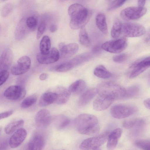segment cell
<instances>
[{
	"mask_svg": "<svg viewBox=\"0 0 150 150\" xmlns=\"http://www.w3.org/2000/svg\"><path fill=\"white\" fill-rule=\"evenodd\" d=\"M94 75L101 78L107 79L110 78L112 74L103 65H100L96 67L94 71Z\"/></svg>",
	"mask_w": 150,
	"mask_h": 150,
	"instance_id": "cell-27",
	"label": "cell"
},
{
	"mask_svg": "<svg viewBox=\"0 0 150 150\" xmlns=\"http://www.w3.org/2000/svg\"><path fill=\"white\" fill-rule=\"evenodd\" d=\"M57 30V26L54 24H52L51 25L50 27V30L52 33H54Z\"/></svg>",
	"mask_w": 150,
	"mask_h": 150,
	"instance_id": "cell-45",
	"label": "cell"
},
{
	"mask_svg": "<svg viewBox=\"0 0 150 150\" xmlns=\"http://www.w3.org/2000/svg\"><path fill=\"white\" fill-rule=\"evenodd\" d=\"M9 75V73L7 71H0V86L6 81Z\"/></svg>",
	"mask_w": 150,
	"mask_h": 150,
	"instance_id": "cell-42",
	"label": "cell"
},
{
	"mask_svg": "<svg viewBox=\"0 0 150 150\" xmlns=\"http://www.w3.org/2000/svg\"><path fill=\"white\" fill-rule=\"evenodd\" d=\"M60 54L57 49L54 47L50 50L48 53L43 54L41 53L38 54L36 59L38 62L42 64H49L57 62L59 59Z\"/></svg>",
	"mask_w": 150,
	"mask_h": 150,
	"instance_id": "cell-12",
	"label": "cell"
},
{
	"mask_svg": "<svg viewBox=\"0 0 150 150\" xmlns=\"http://www.w3.org/2000/svg\"><path fill=\"white\" fill-rule=\"evenodd\" d=\"M140 91V87L137 85H134L126 89V93L123 98H130L137 95Z\"/></svg>",
	"mask_w": 150,
	"mask_h": 150,
	"instance_id": "cell-32",
	"label": "cell"
},
{
	"mask_svg": "<svg viewBox=\"0 0 150 150\" xmlns=\"http://www.w3.org/2000/svg\"><path fill=\"white\" fill-rule=\"evenodd\" d=\"M13 58V53L10 49L7 48L3 51L0 56V71L8 70Z\"/></svg>",
	"mask_w": 150,
	"mask_h": 150,
	"instance_id": "cell-15",
	"label": "cell"
},
{
	"mask_svg": "<svg viewBox=\"0 0 150 150\" xmlns=\"http://www.w3.org/2000/svg\"><path fill=\"white\" fill-rule=\"evenodd\" d=\"M122 133V129L118 128L115 129L109 134L107 144V147L108 149L112 150L115 148Z\"/></svg>",
	"mask_w": 150,
	"mask_h": 150,
	"instance_id": "cell-18",
	"label": "cell"
},
{
	"mask_svg": "<svg viewBox=\"0 0 150 150\" xmlns=\"http://www.w3.org/2000/svg\"><path fill=\"white\" fill-rule=\"evenodd\" d=\"M56 93L57 98L55 103L59 104L66 103L69 99L71 93L68 89L62 86L57 88Z\"/></svg>",
	"mask_w": 150,
	"mask_h": 150,
	"instance_id": "cell-19",
	"label": "cell"
},
{
	"mask_svg": "<svg viewBox=\"0 0 150 150\" xmlns=\"http://www.w3.org/2000/svg\"><path fill=\"white\" fill-rule=\"evenodd\" d=\"M7 145V142H3L0 145V149H5V148H6Z\"/></svg>",
	"mask_w": 150,
	"mask_h": 150,
	"instance_id": "cell-48",
	"label": "cell"
},
{
	"mask_svg": "<svg viewBox=\"0 0 150 150\" xmlns=\"http://www.w3.org/2000/svg\"><path fill=\"white\" fill-rule=\"evenodd\" d=\"M75 122L78 131L81 134L94 136L99 132L100 127L98 119L93 115L81 114L76 117Z\"/></svg>",
	"mask_w": 150,
	"mask_h": 150,
	"instance_id": "cell-2",
	"label": "cell"
},
{
	"mask_svg": "<svg viewBox=\"0 0 150 150\" xmlns=\"http://www.w3.org/2000/svg\"><path fill=\"white\" fill-rule=\"evenodd\" d=\"M114 100L110 97L99 95L93 102V108L97 111L105 110L110 106Z\"/></svg>",
	"mask_w": 150,
	"mask_h": 150,
	"instance_id": "cell-16",
	"label": "cell"
},
{
	"mask_svg": "<svg viewBox=\"0 0 150 150\" xmlns=\"http://www.w3.org/2000/svg\"><path fill=\"white\" fill-rule=\"evenodd\" d=\"M146 8L144 7H129L123 10L120 13L121 17L126 21L138 19L146 12Z\"/></svg>",
	"mask_w": 150,
	"mask_h": 150,
	"instance_id": "cell-8",
	"label": "cell"
},
{
	"mask_svg": "<svg viewBox=\"0 0 150 150\" xmlns=\"http://www.w3.org/2000/svg\"><path fill=\"white\" fill-rule=\"evenodd\" d=\"M27 135L26 130L23 128L18 129L11 137L9 141V144L12 148H16L24 141Z\"/></svg>",
	"mask_w": 150,
	"mask_h": 150,
	"instance_id": "cell-14",
	"label": "cell"
},
{
	"mask_svg": "<svg viewBox=\"0 0 150 150\" xmlns=\"http://www.w3.org/2000/svg\"><path fill=\"white\" fill-rule=\"evenodd\" d=\"M45 144V139L40 134H34L32 137L28 144V148L30 150L42 149Z\"/></svg>",
	"mask_w": 150,
	"mask_h": 150,
	"instance_id": "cell-17",
	"label": "cell"
},
{
	"mask_svg": "<svg viewBox=\"0 0 150 150\" xmlns=\"http://www.w3.org/2000/svg\"><path fill=\"white\" fill-rule=\"evenodd\" d=\"M109 134L105 132L84 140L79 146L83 150L97 149L103 144L107 139Z\"/></svg>",
	"mask_w": 150,
	"mask_h": 150,
	"instance_id": "cell-6",
	"label": "cell"
},
{
	"mask_svg": "<svg viewBox=\"0 0 150 150\" xmlns=\"http://www.w3.org/2000/svg\"><path fill=\"white\" fill-rule=\"evenodd\" d=\"M25 19L26 25L29 29L33 30L35 28L37 24V21L35 17L29 16Z\"/></svg>",
	"mask_w": 150,
	"mask_h": 150,
	"instance_id": "cell-36",
	"label": "cell"
},
{
	"mask_svg": "<svg viewBox=\"0 0 150 150\" xmlns=\"http://www.w3.org/2000/svg\"><path fill=\"white\" fill-rule=\"evenodd\" d=\"M71 19L69 25L73 30L80 29L88 21L91 11L81 4H74L70 5L68 10Z\"/></svg>",
	"mask_w": 150,
	"mask_h": 150,
	"instance_id": "cell-1",
	"label": "cell"
},
{
	"mask_svg": "<svg viewBox=\"0 0 150 150\" xmlns=\"http://www.w3.org/2000/svg\"><path fill=\"white\" fill-rule=\"evenodd\" d=\"M135 146L142 149L150 150V141L148 139H138L135 141Z\"/></svg>",
	"mask_w": 150,
	"mask_h": 150,
	"instance_id": "cell-35",
	"label": "cell"
},
{
	"mask_svg": "<svg viewBox=\"0 0 150 150\" xmlns=\"http://www.w3.org/2000/svg\"><path fill=\"white\" fill-rule=\"evenodd\" d=\"M57 98L56 93L47 92L43 94L40 99L39 104L42 107H44L55 103Z\"/></svg>",
	"mask_w": 150,
	"mask_h": 150,
	"instance_id": "cell-22",
	"label": "cell"
},
{
	"mask_svg": "<svg viewBox=\"0 0 150 150\" xmlns=\"http://www.w3.org/2000/svg\"><path fill=\"white\" fill-rule=\"evenodd\" d=\"M90 53H85L78 55L69 61L73 68L88 60L91 57Z\"/></svg>",
	"mask_w": 150,
	"mask_h": 150,
	"instance_id": "cell-26",
	"label": "cell"
},
{
	"mask_svg": "<svg viewBox=\"0 0 150 150\" xmlns=\"http://www.w3.org/2000/svg\"><path fill=\"white\" fill-rule=\"evenodd\" d=\"M79 38L80 42L82 45L86 47H89L91 45V40L85 26H83L80 28Z\"/></svg>",
	"mask_w": 150,
	"mask_h": 150,
	"instance_id": "cell-28",
	"label": "cell"
},
{
	"mask_svg": "<svg viewBox=\"0 0 150 150\" xmlns=\"http://www.w3.org/2000/svg\"><path fill=\"white\" fill-rule=\"evenodd\" d=\"M126 0H114L108 6V10H112L122 6Z\"/></svg>",
	"mask_w": 150,
	"mask_h": 150,
	"instance_id": "cell-39",
	"label": "cell"
},
{
	"mask_svg": "<svg viewBox=\"0 0 150 150\" xmlns=\"http://www.w3.org/2000/svg\"><path fill=\"white\" fill-rule=\"evenodd\" d=\"M146 0H138V6L140 7H144L145 3Z\"/></svg>",
	"mask_w": 150,
	"mask_h": 150,
	"instance_id": "cell-46",
	"label": "cell"
},
{
	"mask_svg": "<svg viewBox=\"0 0 150 150\" xmlns=\"http://www.w3.org/2000/svg\"><path fill=\"white\" fill-rule=\"evenodd\" d=\"M96 89L99 95L110 97L114 100L123 98L126 93L125 88L112 81L101 82Z\"/></svg>",
	"mask_w": 150,
	"mask_h": 150,
	"instance_id": "cell-3",
	"label": "cell"
},
{
	"mask_svg": "<svg viewBox=\"0 0 150 150\" xmlns=\"http://www.w3.org/2000/svg\"><path fill=\"white\" fill-rule=\"evenodd\" d=\"M65 45V44L63 42L59 43L58 45L59 50L62 48Z\"/></svg>",
	"mask_w": 150,
	"mask_h": 150,
	"instance_id": "cell-49",
	"label": "cell"
},
{
	"mask_svg": "<svg viewBox=\"0 0 150 150\" xmlns=\"http://www.w3.org/2000/svg\"><path fill=\"white\" fill-rule=\"evenodd\" d=\"M3 0V1H5V0Z\"/></svg>",
	"mask_w": 150,
	"mask_h": 150,
	"instance_id": "cell-51",
	"label": "cell"
},
{
	"mask_svg": "<svg viewBox=\"0 0 150 150\" xmlns=\"http://www.w3.org/2000/svg\"><path fill=\"white\" fill-rule=\"evenodd\" d=\"M24 123L22 120H18L8 125L5 127V131L7 134H10L14 132L17 129L22 126Z\"/></svg>",
	"mask_w": 150,
	"mask_h": 150,
	"instance_id": "cell-30",
	"label": "cell"
},
{
	"mask_svg": "<svg viewBox=\"0 0 150 150\" xmlns=\"http://www.w3.org/2000/svg\"><path fill=\"white\" fill-rule=\"evenodd\" d=\"M86 86V84L85 81L79 79L71 84L68 89L71 93L79 94L85 91Z\"/></svg>",
	"mask_w": 150,
	"mask_h": 150,
	"instance_id": "cell-23",
	"label": "cell"
},
{
	"mask_svg": "<svg viewBox=\"0 0 150 150\" xmlns=\"http://www.w3.org/2000/svg\"><path fill=\"white\" fill-rule=\"evenodd\" d=\"M137 110V108L135 106L127 104H119L112 107L110 112L113 117L121 119L132 115Z\"/></svg>",
	"mask_w": 150,
	"mask_h": 150,
	"instance_id": "cell-7",
	"label": "cell"
},
{
	"mask_svg": "<svg viewBox=\"0 0 150 150\" xmlns=\"http://www.w3.org/2000/svg\"><path fill=\"white\" fill-rule=\"evenodd\" d=\"M52 117L50 112L47 110L42 109L38 111L35 117L36 126L40 128H44L50 124Z\"/></svg>",
	"mask_w": 150,
	"mask_h": 150,
	"instance_id": "cell-13",
	"label": "cell"
},
{
	"mask_svg": "<svg viewBox=\"0 0 150 150\" xmlns=\"http://www.w3.org/2000/svg\"><path fill=\"white\" fill-rule=\"evenodd\" d=\"M13 112V110H10L0 113V120L8 117L12 115Z\"/></svg>",
	"mask_w": 150,
	"mask_h": 150,
	"instance_id": "cell-43",
	"label": "cell"
},
{
	"mask_svg": "<svg viewBox=\"0 0 150 150\" xmlns=\"http://www.w3.org/2000/svg\"><path fill=\"white\" fill-rule=\"evenodd\" d=\"M96 25L100 31L105 35L108 34V30L105 16L102 13H98L96 18Z\"/></svg>",
	"mask_w": 150,
	"mask_h": 150,
	"instance_id": "cell-24",
	"label": "cell"
},
{
	"mask_svg": "<svg viewBox=\"0 0 150 150\" xmlns=\"http://www.w3.org/2000/svg\"><path fill=\"white\" fill-rule=\"evenodd\" d=\"M128 45L126 37H123L106 41L101 45L105 50L111 53H118L125 50Z\"/></svg>",
	"mask_w": 150,
	"mask_h": 150,
	"instance_id": "cell-5",
	"label": "cell"
},
{
	"mask_svg": "<svg viewBox=\"0 0 150 150\" xmlns=\"http://www.w3.org/2000/svg\"><path fill=\"white\" fill-rule=\"evenodd\" d=\"M26 93L24 88L19 85L9 87L5 91L4 95L6 98L12 100H19L23 98Z\"/></svg>",
	"mask_w": 150,
	"mask_h": 150,
	"instance_id": "cell-11",
	"label": "cell"
},
{
	"mask_svg": "<svg viewBox=\"0 0 150 150\" xmlns=\"http://www.w3.org/2000/svg\"><path fill=\"white\" fill-rule=\"evenodd\" d=\"M144 123L142 120L133 119L125 121L123 123V127L127 129L131 128L135 126H142Z\"/></svg>",
	"mask_w": 150,
	"mask_h": 150,
	"instance_id": "cell-33",
	"label": "cell"
},
{
	"mask_svg": "<svg viewBox=\"0 0 150 150\" xmlns=\"http://www.w3.org/2000/svg\"><path fill=\"white\" fill-rule=\"evenodd\" d=\"M37 98V95L35 94L27 97L22 102L21 105V108H26L33 105L36 102Z\"/></svg>",
	"mask_w": 150,
	"mask_h": 150,
	"instance_id": "cell-34",
	"label": "cell"
},
{
	"mask_svg": "<svg viewBox=\"0 0 150 150\" xmlns=\"http://www.w3.org/2000/svg\"><path fill=\"white\" fill-rule=\"evenodd\" d=\"M47 77V74L45 73L41 74L39 76V79L41 80H44L46 79Z\"/></svg>",
	"mask_w": 150,
	"mask_h": 150,
	"instance_id": "cell-47",
	"label": "cell"
},
{
	"mask_svg": "<svg viewBox=\"0 0 150 150\" xmlns=\"http://www.w3.org/2000/svg\"><path fill=\"white\" fill-rule=\"evenodd\" d=\"M2 128L1 127H0V132H1V130Z\"/></svg>",
	"mask_w": 150,
	"mask_h": 150,
	"instance_id": "cell-50",
	"label": "cell"
},
{
	"mask_svg": "<svg viewBox=\"0 0 150 150\" xmlns=\"http://www.w3.org/2000/svg\"><path fill=\"white\" fill-rule=\"evenodd\" d=\"M31 64V60L28 57L23 56L18 60L17 64L12 67L11 73L14 75L25 74L29 70Z\"/></svg>",
	"mask_w": 150,
	"mask_h": 150,
	"instance_id": "cell-10",
	"label": "cell"
},
{
	"mask_svg": "<svg viewBox=\"0 0 150 150\" xmlns=\"http://www.w3.org/2000/svg\"><path fill=\"white\" fill-rule=\"evenodd\" d=\"M46 28V24L44 22H41L39 24L36 35V38L39 39L44 32Z\"/></svg>",
	"mask_w": 150,
	"mask_h": 150,
	"instance_id": "cell-40",
	"label": "cell"
},
{
	"mask_svg": "<svg viewBox=\"0 0 150 150\" xmlns=\"http://www.w3.org/2000/svg\"><path fill=\"white\" fill-rule=\"evenodd\" d=\"M150 99L147 98L144 101V104L145 106L147 109H150Z\"/></svg>",
	"mask_w": 150,
	"mask_h": 150,
	"instance_id": "cell-44",
	"label": "cell"
},
{
	"mask_svg": "<svg viewBox=\"0 0 150 150\" xmlns=\"http://www.w3.org/2000/svg\"><path fill=\"white\" fill-rule=\"evenodd\" d=\"M79 48L78 45L76 43H71L65 45L60 49L61 56L65 58L72 56L78 51Z\"/></svg>",
	"mask_w": 150,
	"mask_h": 150,
	"instance_id": "cell-20",
	"label": "cell"
},
{
	"mask_svg": "<svg viewBox=\"0 0 150 150\" xmlns=\"http://www.w3.org/2000/svg\"><path fill=\"white\" fill-rule=\"evenodd\" d=\"M97 93L96 88L89 89L84 92L80 96L79 101V105L84 106L87 105L95 97Z\"/></svg>",
	"mask_w": 150,
	"mask_h": 150,
	"instance_id": "cell-21",
	"label": "cell"
},
{
	"mask_svg": "<svg viewBox=\"0 0 150 150\" xmlns=\"http://www.w3.org/2000/svg\"><path fill=\"white\" fill-rule=\"evenodd\" d=\"M54 125L56 127L59 129L65 128L69 124V118L64 115H59L55 117L54 119Z\"/></svg>",
	"mask_w": 150,
	"mask_h": 150,
	"instance_id": "cell-25",
	"label": "cell"
},
{
	"mask_svg": "<svg viewBox=\"0 0 150 150\" xmlns=\"http://www.w3.org/2000/svg\"><path fill=\"white\" fill-rule=\"evenodd\" d=\"M145 29L142 25L132 22L122 23L121 35L125 37H134L144 35Z\"/></svg>",
	"mask_w": 150,
	"mask_h": 150,
	"instance_id": "cell-4",
	"label": "cell"
},
{
	"mask_svg": "<svg viewBox=\"0 0 150 150\" xmlns=\"http://www.w3.org/2000/svg\"><path fill=\"white\" fill-rule=\"evenodd\" d=\"M122 23L118 19L114 21L111 32V36L113 38H117L121 35Z\"/></svg>",
	"mask_w": 150,
	"mask_h": 150,
	"instance_id": "cell-31",
	"label": "cell"
},
{
	"mask_svg": "<svg viewBox=\"0 0 150 150\" xmlns=\"http://www.w3.org/2000/svg\"><path fill=\"white\" fill-rule=\"evenodd\" d=\"M127 57V54H121L115 56L113 58V60L117 63H121L126 60Z\"/></svg>",
	"mask_w": 150,
	"mask_h": 150,
	"instance_id": "cell-41",
	"label": "cell"
},
{
	"mask_svg": "<svg viewBox=\"0 0 150 150\" xmlns=\"http://www.w3.org/2000/svg\"><path fill=\"white\" fill-rule=\"evenodd\" d=\"M13 6L11 3H7L5 5L1 10V15L3 17L8 16L13 10Z\"/></svg>",
	"mask_w": 150,
	"mask_h": 150,
	"instance_id": "cell-38",
	"label": "cell"
},
{
	"mask_svg": "<svg viewBox=\"0 0 150 150\" xmlns=\"http://www.w3.org/2000/svg\"><path fill=\"white\" fill-rule=\"evenodd\" d=\"M150 65L149 57L137 61L129 67V78L132 79L137 77L149 67Z\"/></svg>",
	"mask_w": 150,
	"mask_h": 150,
	"instance_id": "cell-9",
	"label": "cell"
},
{
	"mask_svg": "<svg viewBox=\"0 0 150 150\" xmlns=\"http://www.w3.org/2000/svg\"><path fill=\"white\" fill-rule=\"evenodd\" d=\"M72 68L69 61L63 63L57 66L56 68L57 71L59 72H64L68 71Z\"/></svg>",
	"mask_w": 150,
	"mask_h": 150,
	"instance_id": "cell-37",
	"label": "cell"
},
{
	"mask_svg": "<svg viewBox=\"0 0 150 150\" xmlns=\"http://www.w3.org/2000/svg\"><path fill=\"white\" fill-rule=\"evenodd\" d=\"M51 47L50 40L49 37L44 36L42 39L40 45V48L41 53L46 54L49 52Z\"/></svg>",
	"mask_w": 150,
	"mask_h": 150,
	"instance_id": "cell-29",
	"label": "cell"
}]
</instances>
